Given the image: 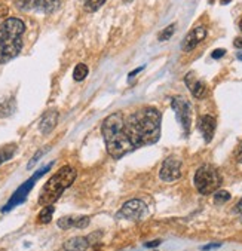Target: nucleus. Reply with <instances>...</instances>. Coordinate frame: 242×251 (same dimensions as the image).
<instances>
[{
  "mask_svg": "<svg viewBox=\"0 0 242 251\" xmlns=\"http://www.w3.org/2000/svg\"><path fill=\"white\" fill-rule=\"evenodd\" d=\"M162 115L155 107H143L131 115L121 112L107 116L101 125V134L107 153L121 159L136 149L155 144L160 137Z\"/></svg>",
  "mask_w": 242,
  "mask_h": 251,
  "instance_id": "1",
  "label": "nucleus"
},
{
  "mask_svg": "<svg viewBox=\"0 0 242 251\" xmlns=\"http://www.w3.org/2000/svg\"><path fill=\"white\" fill-rule=\"evenodd\" d=\"M24 32V21L15 17H11L0 24V64H6L19 55Z\"/></svg>",
  "mask_w": 242,
  "mask_h": 251,
  "instance_id": "2",
  "label": "nucleus"
},
{
  "mask_svg": "<svg viewBox=\"0 0 242 251\" xmlns=\"http://www.w3.org/2000/svg\"><path fill=\"white\" fill-rule=\"evenodd\" d=\"M76 177L77 172L73 167L69 165L61 167L42 187L39 195V205L42 207L53 205V202L58 201V198L64 193V190H67L73 184Z\"/></svg>",
  "mask_w": 242,
  "mask_h": 251,
  "instance_id": "3",
  "label": "nucleus"
},
{
  "mask_svg": "<svg viewBox=\"0 0 242 251\" xmlns=\"http://www.w3.org/2000/svg\"><path fill=\"white\" fill-rule=\"evenodd\" d=\"M222 182L223 180H222L219 169L208 164L198 168V171L195 172V179H193L195 187L202 195H211L216 190H219L222 186Z\"/></svg>",
  "mask_w": 242,
  "mask_h": 251,
  "instance_id": "4",
  "label": "nucleus"
},
{
  "mask_svg": "<svg viewBox=\"0 0 242 251\" xmlns=\"http://www.w3.org/2000/svg\"><path fill=\"white\" fill-rule=\"evenodd\" d=\"M51 167H52V164H49V165H46L45 168H42V169H39L32 179H29L25 183H22L15 192H14V195L11 196V199L8 201V204L2 208V213H8V211H11L14 207H17V205H19V204H22L24 201H25V198H27V195L30 193V190L33 189V186H35V183L42 177V175L45 174V172H48L49 169H51Z\"/></svg>",
  "mask_w": 242,
  "mask_h": 251,
  "instance_id": "5",
  "label": "nucleus"
},
{
  "mask_svg": "<svg viewBox=\"0 0 242 251\" xmlns=\"http://www.w3.org/2000/svg\"><path fill=\"white\" fill-rule=\"evenodd\" d=\"M171 107L177 115V120L180 122L184 134L187 135L190 133V127H192V107H190V103L187 101V98H184L183 95H175L171 100Z\"/></svg>",
  "mask_w": 242,
  "mask_h": 251,
  "instance_id": "6",
  "label": "nucleus"
},
{
  "mask_svg": "<svg viewBox=\"0 0 242 251\" xmlns=\"http://www.w3.org/2000/svg\"><path fill=\"white\" fill-rule=\"evenodd\" d=\"M15 6L24 12L52 14L61 6V0H15Z\"/></svg>",
  "mask_w": 242,
  "mask_h": 251,
  "instance_id": "7",
  "label": "nucleus"
},
{
  "mask_svg": "<svg viewBox=\"0 0 242 251\" xmlns=\"http://www.w3.org/2000/svg\"><path fill=\"white\" fill-rule=\"evenodd\" d=\"M181 168H183V162L175 156H170L164 161L162 167L159 169V179L165 183H174L181 179L183 175Z\"/></svg>",
  "mask_w": 242,
  "mask_h": 251,
  "instance_id": "8",
  "label": "nucleus"
},
{
  "mask_svg": "<svg viewBox=\"0 0 242 251\" xmlns=\"http://www.w3.org/2000/svg\"><path fill=\"white\" fill-rule=\"evenodd\" d=\"M147 213V205L141 199H131L122 205L118 213V218L126 220H140Z\"/></svg>",
  "mask_w": 242,
  "mask_h": 251,
  "instance_id": "9",
  "label": "nucleus"
},
{
  "mask_svg": "<svg viewBox=\"0 0 242 251\" xmlns=\"http://www.w3.org/2000/svg\"><path fill=\"white\" fill-rule=\"evenodd\" d=\"M207 29L204 26H198L195 27L193 30H190L187 33V36L183 39V43H181V49L184 52H192L193 49L207 37Z\"/></svg>",
  "mask_w": 242,
  "mask_h": 251,
  "instance_id": "10",
  "label": "nucleus"
},
{
  "mask_svg": "<svg viewBox=\"0 0 242 251\" xmlns=\"http://www.w3.org/2000/svg\"><path fill=\"white\" fill-rule=\"evenodd\" d=\"M184 82H186V86L190 89L192 95L196 98V100H202L208 95V86L204 81L198 79L195 71H190L187 73L184 76Z\"/></svg>",
  "mask_w": 242,
  "mask_h": 251,
  "instance_id": "11",
  "label": "nucleus"
},
{
  "mask_svg": "<svg viewBox=\"0 0 242 251\" xmlns=\"http://www.w3.org/2000/svg\"><path fill=\"white\" fill-rule=\"evenodd\" d=\"M216 127H217V122L216 117L212 115H204L199 119V131L205 140V143H209L214 138V134H216Z\"/></svg>",
  "mask_w": 242,
  "mask_h": 251,
  "instance_id": "12",
  "label": "nucleus"
},
{
  "mask_svg": "<svg viewBox=\"0 0 242 251\" xmlns=\"http://www.w3.org/2000/svg\"><path fill=\"white\" fill-rule=\"evenodd\" d=\"M57 122H58V112L57 110H48L39 122L40 133L43 135H48L49 133L53 131V128L57 127Z\"/></svg>",
  "mask_w": 242,
  "mask_h": 251,
  "instance_id": "13",
  "label": "nucleus"
},
{
  "mask_svg": "<svg viewBox=\"0 0 242 251\" xmlns=\"http://www.w3.org/2000/svg\"><path fill=\"white\" fill-rule=\"evenodd\" d=\"M91 245L86 236H73L64 244V251H86Z\"/></svg>",
  "mask_w": 242,
  "mask_h": 251,
  "instance_id": "14",
  "label": "nucleus"
},
{
  "mask_svg": "<svg viewBox=\"0 0 242 251\" xmlns=\"http://www.w3.org/2000/svg\"><path fill=\"white\" fill-rule=\"evenodd\" d=\"M88 73H89L88 66L84 64V63H79V64L74 67V70H73V79H74L76 82H82V81L88 76Z\"/></svg>",
  "mask_w": 242,
  "mask_h": 251,
  "instance_id": "15",
  "label": "nucleus"
},
{
  "mask_svg": "<svg viewBox=\"0 0 242 251\" xmlns=\"http://www.w3.org/2000/svg\"><path fill=\"white\" fill-rule=\"evenodd\" d=\"M17 152V144H8L0 149V165L8 162Z\"/></svg>",
  "mask_w": 242,
  "mask_h": 251,
  "instance_id": "16",
  "label": "nucleus"
},
{
  "mask_svg": "<svg viewBox=\"0 0 242 251\" xmlns=\"http://www.w3.org/2000/svg\"><path fill=\"white\" fill-rule=\"evenodd\" d=\"M53 205H45L43 207V210L39 213V216H37V223H40V224H48V223H51L52 221V216H53Z\"/></svg>",
  "mask_w": 242,
  "mask_h": 251,
  "instance_id": "17",
  "label": "nucleus"
},
{
  "mask_svg": "<svg viewBox=\"0 0 242 251\" xmlns=\"http://www.w3.org/2000/svg\"><path fill=\"white\" fill-rule=\"evenodd\" d=\"M80 3H82L85 11L95 12V11H98L105 3V0H80Z\"/></svg>",
  "mask_w": 242,
  "mask_h": 251,
  "instance_id": "18",
  "label": "nucleus"
},
{
  "mask_svg": "<svg viewBox=\"0 0 242 251\" xmlns=\"http://www.w3.org/2000/svg\"><path fill=\"white\" fill-rule=\"evenodd\" d=\"M91 218L88 216H73V228L76 229H85L89 226Z\"/></svg>",
  "mask_w": 242,
  "mask_h": 251,
  "instance_id": "19",
  "label": "nucleus"
},
{
  "mask_svg": "<svg viewBox=\"0 0 242 251\" xmlns=\"http://www.w3.org/2000/svg\"><path fill=\"white\" fill-rule=\"evenodd\" d=\"M175 24H171V26H168V27H165L162 32L159 33V36H157V40L159 42H165V40H170L171 37H173V34H174V32H175Z\"/></svg>",
  "mask_w": 242,
  "mask_h": 251,
  "instance_id": "20",
  "label": "nucleus"
},
{
  "mask_svg": "<svg viewBox=\"0 0 242 251\" xmlns=\"http://www.w3.org/2000/svg\"><path fill=\"white\" fill-rule=\"evenodd\" d=\"M230 201V193L226 190H216L214 192V202L216 204H225Z\"/></svg>",
  "mask_w": 242,
  "mask_h": 251,
  "instance_id": "21",
  "label": "nucleus"
},
{
  "mask_svg": "<svg viewBox=\"0 0 242 251\" xmlns=\"http://www.w3.org/2000/svg\"><path fill=\"white\" fill-rule=\"evenodd\" d=\"M57 226H58L60 229H63V231L73 229V216H64L61 218H58Z\"/></svg>",
  "mask_w": 242,
  "mask_h": 251,
  "instance_id": "22",
  "label": "nucleus"
},
{
  "mask_svg": "<svg viewBox=\"0 0 242 251\" xmlns=\"http://www.w3.org/2000/svg\"><path fill=\"white\" fill-rule=\"evenodd\" d=\"M15 110V106L12 101H6V103H0V117H5V116H9L12 115Z\"/></svg>",
  "mask_w": 242,
  "mask_h": 251,
  "instance_id": "23",
  "label": "nucleus"
},
{
  "mask_svg": "<svg viewBox=\"0 0 242 251\" xmlns=\"http://www.w3.org/2000/svg\"><path fill=\"white\" fill-rule=\"evenodd\" d=\"M223 55H226V49H223V48H219V49H214L212 51V54H211V57L214 58V60H220Z\"/></svg>",
  "mask_w": 242,
  "mask_h": 251,
  "instance_id": "24",
  "label": "nucleus"
},
{
  "mask_svg": "<svg viewBox=\"0 0 242 251\" xmlns=\"http://www.w3.org/2000/svg\"><path fill=\"white\" fill-rule=\"evenodd\" d=\"M9 15V8L5 5H0V18H6Z\"/></svg>",
  "mask_w": 242,
  "mask_h": 251,
  "instance_id": "25",
  "label": "nucleus"
},
{
  "mask_svg": "<svg viewBox=\"0 0 242 251\" xmlns=\"http://www.w3.org/2000/svg\"><path fill=\"white\" fill-rule=\"evenodd\" d=\"M236 161L242 164V141L239 143V146L236 149Z\"/></svg>",
  "mask_w": 242,
  "mask_h": 251,
  "instance_id": "26",
  "label": "nucleus"
},
{
  "mask_svg": "<svg viewBox=\"0 0 242 251\" xmlns=\"http://www.w3.org/2000/svg\"><path fill=\"white\" fill-rule=\"evenodd\" d=\"M159 244H160V239H156V241L146 242V244H144V247H147V248H155V247H157Z\"/></svg>",
  "mask_w": 242,
  "mask_h": 251,
  "instance_id": "27",
  "label": "nucleus"
},
{
  "mask_svg": "<svg viewBox=\"0 0 242 251\" xmlns=\"http://www.w3.org/2000/svg\"><path fill=\"white\" fill-rule=\"evenodd\" d=\"M233 46L238 48V49H242V36H239V37H236L233 40Z\"/></svg>",
  "mask_w": 242,
  "mask_h": 251,
  "instance_id": "28",
  "label": "nucleus"
},
{
  "mask_svg": "<svg viewBox=\"0 0 242 251\" xmlns=\"http://www.w3.org/2000/svg\"><path fill=\"white\" fill-rule=\"evenodd\" d=\"M220 247H222V244H209V245L204 247L202 250L204 251H208V250H212V248H220Z\"/></svg>",
  "mask_w": 242,
  "mask_h": 251,
  "instance_id": "29",
  "label": "nucleus"
},
{
  "mask_svg": "<svg viewBox=\"0 0 242 251\" xmlns=\"http://www.w3.org/2000/svg\"><path fill=\"white\" fill-rule=\"evenodd\" d=\"M235 210H236V213L242 217V199H241L239 202L236 204V208H235Z\"/></svg>",
  "mask_w": 242,
  "mask_h": 251,
  "instance_id": "30",
  "label": "nucleus"
},
{
  "mask_svg": "<svg viewBox=\"0 0 242 251\" xmlns=\"http://www.w3.org/2000/svg\"><path fill=\"white\" fill-rule=\"evenodd\" d=\"M143 68H144V66H143V67H138V68H136V70H134V71H131V73H129V78H134V76H136V74H138V73H140V71H141Z\"/></svg>",
  "mask_w": 242,
  "mask_h": 251,
  "instance_id": "31",
  "label": "nucleus"
},
{
  "mask_svg": "<svg viewBox=\"0 0 242 251\" xmlns=\"http://www.w3.org/2000/svg\"><path fill=\"white\" fill-rule=\"evenodd\" d=\"M230 2H232V0H220V5H227Z\"/></svg>",
  "mask_w": 242,
  "mask_h": 251,
  "instance_id": "32",
  "label": "nucleus"
},
{
  "mask_svg": "<svg viewBox=\"0 0 242 251\" xmlns=\"http://www.w3.org/2000/svg\"><path fill=\"white\" fill-rule=\"evenodd\" d=\"M236 58H238L239 61H242V54H238V55H236Z\"/></svg>",
  "mask_w": 242,
  "mask_h": 251,
  "instance_id": "33",
  "label": "nucleus"
},
{
  "mask_svg": "<svg viewBox=\"0 0 242 251\" xmlns=\"http://www.w3.org/2000/svg\"><path fill=\"white\" fill-rule=\"evenodd\" d=\"M239 29H241V32H242V18H241V21H239Z\"/></svg>",
  "mask_w": 242,
  "mask_h": 251,
  "instance_id": "34",
  "label": "nucleus"
},
{
  "mask_svg": "<svg viewBox=\"0 0 242 251\" xmlns=\"http://www.w3.org/2000/svg\"><path fill=\"white\" fill-rule=\"evenodd\" d=\"M125 2H131V0H125Z\"/></svg>",
  "mask_w": 242,
  "mask_h": 251,
  "instance_id": "35",
  "label": "nucleus"
}]
</instances>
